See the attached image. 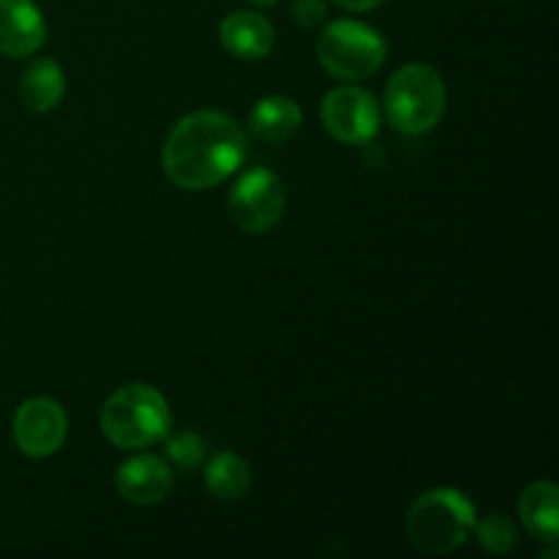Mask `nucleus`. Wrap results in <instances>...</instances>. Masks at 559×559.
Returning a JSON list of instances; mask_svg holds the SVG:
<instances>
[{"instance_id":"nucleus-11","label":"nucleus","mask_w":559,"mask_h":559,"mask_svg":"<svg viewBox=\"0 0 559 559\" xmlns=\"http://www.w3.org/2000/svg\"><path fill=\"white\" fill-rule=\"evenodd\" d=\"M222 47L238 60H262L276 44V31L257 11H233L218 25Z\"/></svg>"},{"instance_id":"nucleus-10","label":"nucleus","mask_w":559,"mask_h":559,"mask_svg":"<svg viewBox=\"0 0 559 559\" xmlns=\"http://www.w3.org/2000/svg\"><path fill=\"white\" fill-rule=\"evenodd\" d=\"M115 486H118V495L131 506H156L167 500L173 491V469L162 456L140 453L120 464Z\"/></svg>"},{"instance_id":"nucleus-15","label":"nucleus","mask_w":559,"mask_h":559,"mask_svg":"<svg viewBox=\"0 0 559 559\" xmlns=\"http://www.w3.org/2000/svg\"><path fill=\"white\" fill-rule=\"evenodd\" d=\"M205 486L216 500L238 502L243 500L251 486V469L238 453H218L205 469Z\"/></svg>"},{"instance_id":"nucleus-17","label":"nucleus","mask_w":559,"mask_h":559,"mask_svg":"<svg viewBox=\"0 0 559 559\" xmlns=\"http://www.w3.org/2000/svg\"><path fill=\"white\" fill-rule=\"evenodd\" d=\"M167 440V456L178 464L180 469H194L200 467L205 459V445L194 431H180V435L164 437Z\"/></svg>"},{"instance_id":"nucleus-14","label":"nucleus","mask_w":559,"mask_h":559,"mask_svg":"<svg viewBox=\"0 0 559 559\" xmlns=\"http://www.w3.org/2000/svg\"><path fill=\"white\" fill-rule=\"evenodd\" d=\"M66 93V74L52 58L33 60L20 80V102L31 112H52Z\"/></svg>"},{"instance_id":"nucleus-18","label":"nucleus","mask_w":559,"mask_h":559,"mask_svg":"<svg viewBox=\"0 0 559 559\" xmlns=\"http://www.w3.org/2000/svg\"><path fill=\"white\" fill-rule=\"evenodd\" d=\"M293 20L298 22L304 31H314V27L328 22V3L325 0H293Z\"/></svg>"},{"instance_id":"nucleus-6","label":"nucleus","mask_w":559,"mask_h":559,"mask_svg":"<svg viewBox=\"0 0 559 559\" xmlns=\"http://www.w3.org/2000/svg\"><path fill=\"white\" fill-rule=\"evenodd\" d=\"M287 207V189L267 167H254L235 180L229 191V216L235 227L249 235H262L276 227Z\"/></svg>"},{"instance_id":"nucleus-1","label":"nucleus","mask_w":559,"mask_h":559,"mask_svg":"<svg viewBox=\"0 0 559 559\" xmlns=\"http://www.w3.org/2000/svg\"><path fill=\"white\" fill-rule=\"evenodd\" d=\"M249 140L235 118L218 109L183 115L162 147L164 175L183 191H205L233 178L246 162Z\"/></svg>"},{"instance_id":"nucleus-13","label":"nucleus","mask_w":559,"mask_h":559,"mask_svg":"<svg viewBox=\"0 0 559 559\" xmlns=\"http://www.w3.org/2000/svg\"><path fill=\"white\" fill-rule=\"evenodd\" d=\"M251 131L267 145H282L298 134L304 112L289 96H265L251 109Z\"/></svg>"},{"instance_id":"nucleus-16","label":"nucleus","mask_w":559,"mask_h":559,"mask_svg":"<svg viewBox=\"0 0 559 559\" xmlns=\"http://www.w3.org/2000/svg\"><path fill=\"white\" fill-rule=\"evenodd\" d=\"M475 538H478L480 549L489 551V555H508V551L516 546V524L506 513H491L486 519H475Z\"/></svg>"},{"instance_id":"nucleus-8","label":"nucleus","mask_w":559,"mask_h":559,"mask_svg":"<svg viewBox=\"0 0 559 559\" xmlns=\"http://www.w3.org/2000/svg\"><path fill=\"white\" fill-rule=\"evenodd\" d=\"M66 431H69V418L63 407L49 396H33L16 409L11 435L27 459H49L63 448Z\"/></svg>"},{"instance_id":"nucleus-5","label":"nucleus","mask_w":559,"mask_h":559,"mask_svg":"<svg viewBox=\"0 0 559 559\" xmlns=\"http://www.w3.org/2000/svg\"><path fill=\"white\" fill-rule=\"evenodd\" d=\"M388 44L371 25L358 20L328 22L317 41V60L331 76L344 82L369 80L382 69Z\"/></svg>"},{"instance_id":"nucleus-20","label":"nucleus","mask_w":559,"mask_h":559,"mask_svg":"<svg viewBox=\"0 0 559 559\" xmlns=\"http://www.w3.org/2000/svg\"><path fill=\"white\" fill-rule=\"evenodd\" d=\"M246 3L257 5V9H271V5H276L278 0H246Z\"/></svg>"},{"instance_id":"nucleus-3","label":"nucleus","mask_w":559,"mask_h":559,"mask_svg":"<svg viewBox=\"0 0 559 559\" xmlns=\"http://www.w3.org/2000/svg\"><path fill=\"white\" fill-rule=\"evenodd\" d=\"M475 527V506L459 489H431L407 511V538L418 551L445 557L469 538Z\"/></svg>"},{"instance_id":"nucleus-12","label":"nucleus","mask_w":559,"mask_h":559,"mask_svg":"<svg viewBox=\"0 0 559 559\" xmlns=\"http://www.w3.org/2000/svg\"><path fill=\"white\" fill-rule=\"evenodd\" d=\"M559 489L551 480H535L519 497V519L524 530L540 544H557L559 533Z\"/></svg>"},{"instance_id":"nucleus-9","label":"nucleus","mask_w":559,"mask_h":559,"mask_svg":"<svg viewBox=\"0 0 559 559\" xmlns=\"http://www.w3.org/2000/svg\"><path fill=\"white\" fill-rule=\"evenodd\" d=\"M47 38V22L33 0H0V55L31 58Z\"/></svg>"},{"instance_id":"nucleus-7","label":"nucleus","mask_w":559,"mask_h":559,"mask_svg":"<svg viewBox=\"0 0 559 559\" xmlns=\"http://www.w3.org/2000/svg\"><path fill=\"white\" fill-rule=\"evenodd\" d=\"M322 126L342 145H366L380 131V104L358 85H338L322 98Z\"/></svg>"},{"instance_id":"nucleus-2","label":"nucleus","mask_w":559,"mask_h":559,"mask_svg":"<svg viewBox=\"0 0 559 559\" xmlns=\"http://www.w3.org/2000/svg\"><path fill=\"white\" fill-rule=\"evenodd\" d=\"M102 431L115 448L142 451L169 435L173 413L162 391L142 382L118 388L102 407Z\"/></svg>"},{"instance_id":"nucleus-19","label":"nucleus","mask_w":559,"mask_h":559,"mask_svg":"<svg viewBox=\"0 0 559 559\" xmlns=\"http://www.w3.org/2000/svg\"><path fill=\"white\" fill-rule=\"evenodd\" d=\"M333 3H336L338 9L355 11V14H358V11L377 9V5H382V3H385V0H333Z\"/></svg>"},{"instance_id":"nucleus-4","label":"nucleus","mask_w":559,"mask_h":559,"mask_svg":"<svg viewBox=\"0 0 559 559\" xmlns=\"http://www.w3.org/2000/svg\"><path fill=\"white\" fill-rule=\"evenodd\" d=\"M445 82L429 63H407L388 80L385 115L402 134L418 136L431 131L445 115Z\"/></svg>"}]
</instances>
